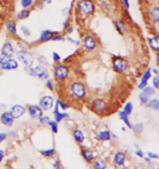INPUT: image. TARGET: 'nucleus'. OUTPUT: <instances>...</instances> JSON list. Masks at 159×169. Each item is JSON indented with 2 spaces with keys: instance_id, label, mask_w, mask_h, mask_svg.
<instances>
[{
  "instance_id": "1",
  "label": "nucleus",
  "mask_w": 159,
  "mask_h": 169,
  "mask_svg": "<svg viewBox=\"0 0 159 169\" xmlns=\"http://www.w3.org/2000/svg\"><path fill=\"white\" fill-rule=\"evenodd\" d=\"M70 91L73 95L78 99H82L86 95V90L85 85L79 81L73 82L70 86Z\"/></svg>"
},
{
  "instance_id": "2",
  "label": "nucleus",
  "mask_w": 159,
  "mask_h": 169,
  "mask_svg": "<svg viewBox=\"0 0 159 169\" xmlns=\"http://www.w3.org/2000/svg\"><path fill=\"white\" fill-rule=\"evenodd\" d=\"M17 57L18 60L27 68H31L33 66L34 58L31 53L27 50H21L18 52Z\"/></svg>"
},
{
  "instance_id": "3",
  "label": "nucleus",
  "mask_w": 159,
  "mask_h": 169,
  "mask_svg": "<svg viewBox=\"0 0 159 169\" xmlns=\"http://www.w3.org/2000/svg\"><path fill=\"white\" fill-rule=\"evenodd\" d=\"M77 6L80 13L85 15L92 14L95 11V5L91 0H80Z\"/></svg>"
},
{
  "instance_id": "4",
  "label": "nucleus",
  "mask_w": 159,
  "mask_h": 169,
  "mask_svg": "<svg viewBox=\"0 0 159 169\" xmlns=\"http://www.w3.org/2000/svg\"><path fill=\"white\" fill-rule=\"evenodd\" d=\"M108 108V104L106 102L101 98H96L92 101L91 109L98 113H102L104 112Z\"/></svg>"
},
{
  "instance_id": "5",
  "label": "nucleus",
  "mask_w": 159,
  "mask_h": 169,
  "mask_svg": "<svg viewBox=\"0 0 159 169\" xmlns=\"http://www.w3.org/2000/svg\"><path fill=\"white\" fill-rule=\"evenodd\" d=\"M127 61L123 58L116 57L113 59V68L118 73L124 72L127 68Z\"/></svg>"
},
{
  "instance_id": "6",
  "label": "nucleus",
  "mask_w": 159,
  "mask_h": 169,
  "mask_svg": "<svg viewBox=\"0 0 159 169\" xmlns=\"http://www.w3.org/2000/svg\"><path fill=\"white\" fill-rule=\"evenodd\" d=\"M54 74L55 78L60 81L66 79L69 74V70L67 66L64 65H59L55 66Z\"/></svg>"
},
{
  "instance_id": "7",
  "label": "nucleus",
  "mask_w": 159,
  "mask_h": 169,
  "mask_svg": "<svg viewBox=\"0 0 159 169\" xmlns=\"http://www.w3.org/2000/svg\"><path fill=\"white\" fill-rule=\"evenodd\" d=\"M54 98L51 95H45L41 98L39 102V107L42 110H49L54 106Z\"/></svg>"
},
{
  "instance_id": "8",
  "label": "nucleus",
  "mask_w": 159,
  "mask_h": 169,
  "mask_svg": "<svg viewBox=\"0 0 159 169\" xmlns=\"http://www.w3.org/2000/svg\"><path fill=\"white\" fill-rule=\"evenodd\" d=\"M2 60V69L5 70H13L18 68V63L16 60L11 58H0Z\"/></svg>"
},
{
  "instance_id": "9",
  "label": "nucleus",
  "mask_w": 159,
  "mask_h": 169,
  "mask_svg": "<svg viewBox=\"0 0 159 169\" xmlns=\"http://www.w3.org/2000/svg\"><path fill=\"white\" fill-rule=\"evenodd\" d=\"M14 48L12 44L10 42H7L4 44L2 49V58H11L14 55Z\"/></svg>"
},
{
  "instance_id": "10",
  "label": "nucleus",
  "mask_w": 159,
  "mask_h": 169,
  "mask_svg": "<svg viewBox=\"0 0 159 169\" xmlns=\"http://www.w3.org/2000/svg\"><path fill=\"white\" fill-rule=\"evenodd\" d=\"M33 71L34 76L38 77L42 81L47 80L49 78V74L47 70L41 65H37L34 68H33Z\"/></svg>"
},
{
  "instance_id": "11",
  "label": "nucleus",
  "mask_w": 159,
  "mask_h": 169,
  "mask_svg": "<svg viewBox=\"0 0 159 169\" xmlns=\"http://www.w3.org/2000/svg\"><path fill=\"white\" fill-rule=\"evenodd\" d=\"M11 114V115L13 116V117L16 119L20 118L21 116H22L26 112V108L19 104H16L13 105L11 108V110L10 112Z\"/></svg>"
},
{
  "instance_id": "12",
  "label": "nucleus",
  "mask_w": 159,
  "mask_h": 169,
  "mask_svg": "<svg viewBox=\"0 0 159 169\" xmlns=\"http://www.w3.org/2000/svg\"><path fill=\"white\" fill-rule=\"evenodd\" d=\"M151 76H152L151 68H148L147 70H145V71L143 74V75L140 79V81L138 84V88L139 89L142 90L145 87H147L148 81L150 79Z\"/></svg>"
},
{
  "instance_id": "13",
  "label": "nucleus",
  "mask_w": 159,
  "mask_h": 169,
  "mask_svg": "<svg viewBox=\"0 0 159 169\" xmlns=\"http://www.w3.org/2000/svg\"><path fill=\"white\" fill-rule=\"evenodd\" d=\"M126 159V155L124 152L117 151L114 155L113 162L117 167H122L124 165Z\"/></svg>"
},
{
  "instance_id": "14",
  "label": "nucleus",
  "mask_w": 159,
  "mask_h": 169,
  "mask_svg": "<svg viewBox=\"0 0 159 169\" xmlns=\"http://www.w3.org/2000/svg\"><path fill=\"white\" fill-rule=\"evenodd\" d=\"M83 45L88 50H93L96 47V42L91 36H85L83 38Z\"/></svg>"
},
{
  "instance_id": "15",
  "label": "nucleus",
  "mask_w": 159,
  "mask_h": 169,
  "mask_svg": "<svg viewBox=\"0 0 159 169\" xmlns=\"http://www.w3.org/2000/svg\"><path fill=\"white\" fill-rule=\"evenodd\" d=\"M53 113H54L55 121L57 123L60 122L62 120L66 118L68 116V113H67L66 112H60L59 111V104L57 102H55Z\"/></svg>"
},
{
  "instance_id": "16",
  "label": "nucleus",
  "mask_w": 159,
  "mask_h": 169,
  "mask_svg": "<svg viewBox=\"0 0 159 169\" xmlns=\"http://www.w3.org/2000/svg\"><path fill=\"white\" fill-rule=\"evenodd\" d=\"M29 113L32 118L39 119L42 116V110L39 106L31 105L29 108Z\"/></svg>"
},
{
  "instance_id": "17",
  "label": "nucleus",
  "mask_w": 159,
  "mask_h": 169,
  "mask_svg": "<svg viewBox=\"0 0 159 169\" xmlns=\"http://www.w3.org/2000/svg\"><path fill=\"white\" fill-rule=\"evenodd\" d=\"M2 123L7 126H11L14 121V118L11 115L10 112H5L1 115Z\"/></svg>"
},
{
  "instance_id": "18",
  "label": "nucleus",
  "mask_w": 159,
  "mask_h": 169,
  "mask_svg": "<svg viewBox=\"0 0 159 169\" xmlns=\"http://www.w3.org/2000/svg\"><path fill=\"white\" fill-rule=\"evenodd\" d=\"M81 154L86 162H91L95 159V155L91 150L88 148H83L81 150Z\"/></svg>"
},
{
  "instance_id": "19",
  "label": "nucleus",
  "mask_w": 159,
  "mask_h": 169,
  "mask_svg": "<svg viewBox=\"0 0 159 169\" xmlns=\"http://www.w3.org/2000/svg\"><path fill=\"white\" fill-rule=\"evenodd\" d=\"M98 139L102 142H107L111 139V133L109 130L103 129L98 132L97 135Z\"/></svg>"
},
{
  "instance_id": "20",
  "label": "nucleus",
  "mask_w": 159,
  "mask_h": 169,
  "mask_svg": "<svg viewBox=\"0 0 159 169\" xmlns=\"http://www.w3.org/2000/svg\"><path fill=\"white\" fill-rule=\"evenodd\" d=\"M72 134L75 141L77 142L79 144H82L84 142L85 140V136L82 130L79 129H75L73 131Z\"/></svg>"
},
{
  "instance_id": "21",
  "label": "nucleus",
  "mask_w": 159,
  "mask_h": 169,
  "mask_svg": "<svg viewBox=\"0 0 159 169\" xmlns=\"http://www.w3.org/2000/svg\"><path fill=\"white\" fill-rule=\"evenodd\" d=\"M54 36H55V34L52 31H49V30L44 31L40 36L39 40L41 42H47V41H49L51 40H52Z\"/></svg>"
},
{
  "instance_id": "22",
  "label": "nucleus",
  "mask_w": 159,
  "mask_h": 169,
  "mask_svg": "<svg viewBox=\"0 0 159 169\" xmlns=\"http://www.w3.org/2000/svg\"><path fill=\"white\" fill-rule=\"evenodd\" d=\"M118 115L119 117L120 118L121 120H122L123 121V123L125 124V125L129 129H132V125L130 123V121L129 120V115L127 114H126L124 112H123L122 110L119 111L118 113Z\"/></svg>"
},
{
  "instance_id": "23",
  "label": "nucleus",
  "mask_w": 159,
  "mask_h": 169,
  "mask_svg": "<svg viewBox=\"0 0 159 169\" xmlns=\"http://www.w3.org/2000/svg\"><path fill=\"white\" fill-rule=\"evenodd\" d=\"M148 45L150 47L155 51H159V36H153L149 39Z\"/></svg>"
},
{
  "instance_id": "24",
  "label": "nucleus",
  "mask_w": 159,
  "mask_h": 169,
  "mask_svg": "<svg viewBox=\"0 0 159 169\" xmlns=\"http://www.w3.org/2000/svg\"><path fill=\"white\" fill-rule=\"evenodd\" d=\"M93 166L94 169H106L107 167V163L103 158H98L94 161Z\"/></svg>"
},
{
  "instance_id": "25",
  "label": "nucleus",
  "mask_w": 159,
  "mask_h": 169,
  "mask_svg": "<svg viewBox=\"0 0 159 169\" xmlns=\"http://www.w3.org/2000/svg\"><path fill=\"white\" fill-rule=\"evenodd\" d=\"M7 30L11 34H16V23L13 20H10L8 21L6 24Z\"/></svg>"
},
{
  "instance_id": "26",
  "label": "nucleus",
  "mask_w": 159,
  "mask_h": 169,
  "mask_svg": "<svg viewBox=\"0 0 159 169\" xmlns=\"http://www.w3.org/2000/svg\"><path fill=\"white\" fill-rule=\"evenodd\" d=\"M150 17L153 21L159 23V6H155L151 10Z\"/></svg>"
},
{
  "instance_id": "27",
  "label": "nucleus",
  "mask_w": 159,
  "mask_h": 169,
  "mask_svg": "<svg viewBox=\"0 0 159 169\" xmlns=\"http://www.w3.org/2000/svg\"><path fill=\"white\" fill-rule=\"evenodd\" d=\"M148 107L152 108L155 111L159 110V100L157 99H152L149 100L147 104Z\"/></svg>"
},
{
  "instance_id": "28",
  "label": "nucleus",
  "mask_w": 159,
  "mask_h": 169,
  "mask_svg": "<svg viewBox=\"0 0 159 169\" xmlns=\"http://www.w3.org/2000/svg\"><path fill=\"white\" fill-rule=\"evenodd\" d=\"M155 92V89L151 86H147L144 89H142V91L141 92L142 94L146 95L148 97H150L151 95L154 94Z\"/></svg>"
},
{
  "instance_id": "29",
  "label": "nucleus",
  "mask_w": 159,
  "mask_h": 169,
  "mask_svg": "<svg viewBox=\"0 0 159 169\" xmlns=\"http://www.w3.org/2000/svg\"><path fill=\"white\" fill-rule=\"evenodd\" d=\"M30 15V11L28 10H23L19 12L17 15V18L20 20H23L27 19Z\"/></svg>"
},
{
  "instance_id": "30",
  "label": "nucleus",
  "mask_w": 159,
  "mask_h": 169,
  "mask_svg": "<svg viewBox=\"0 0 159 169\" xmlns=\"http://www.w3.org/2000/svg\"><path fill=\"white\" fill-rule=\"evenodd\" d=\"M132 110H133V104L131 102H128L125 104L122 111L124 112L128 115H129L132 113Z\"/></svg>"
},
{
  "instance_id": "31",
  "label": "nucleus",
  "mask_w": 159,
  "mask_h": 169,
  "mask_svg": "<svg viewBox=\"0 0 159 169\" xmlns=\"http://www.w3.org/2000/svg\"><path fill=\"white\" fill-rule=\"evenodd\" d=\"M132 129L134 130V131L135 133L140 134L144 130V126L143 124L141 123H137L135 124L134 125H132Z\"/></svg>"
},
{
  "instance_id": "32",
  "label": "nucleus",
  "mask_w": 159,
  "mask_h": 169,
  "mask_svg": "<svg viewBox=\"0 0 159 169\" xmlns=\"http://www.w3.org/2000/svg\"><path fill=\"white\" fill-rule=\"evenodd\" d=\"M55 152V149H45V150H42L41 151V154L45 156V157H52L54 155Z\"/></svg>"
},
{
  "instance_id": "33",
  "label": "nucleus",
  "mask_w": 159,
  "mask_h": 169,
  "mask_svg": "<svg viewBox=\"0 0 159 169\" xmlns=\"http://www.w3.org/2000/svg\"><path fill=\"white\" fill-rule=\"evenodd\" d=\"M115 26H116V28L117 31L119 33H121V34L123 33V31L125 29V26H124V23H122L120 21H117L115 23Z\"/></svg>"
},
{
  "instance_id": "34",
  "label": "nucleus",
  "mask_w": 159,
  "mask_h": 169,
  "mask_svg": "<svg viewBox=\"0 0 159 169\" xmlns=\"http://www.w3.org/2000/svg\"><path fill=\"white\" fill-rule=\"evenodd\" d=\"M48 125L51 126V129H52V131L53 133H58V125H57V122H56L55 121L51 120L49 122Z\"/></svg>"
},
{
  "instance_id": "35",
  "label": "nucleus",
  "mask_w": 159,
  "mask_h": 169,
  "mask_svg": "<svg viewBox=\"0 0 159 169\" xmlns=\"http://www.w3.org/2000/svg\"><path fill=\"white\" fill-rule=\"evenodd\" d=\"M152 84L153 87L155 89H159V76L158 75H155V76H153L152 79Z\"/></svg>"
},
{
  "instance_id": "36",
  "label": "nucleus",
  "mask_w": 159,
  "mask_h": 169,
  "mask_svg": "<svg viewBox=\"0 0 159 169\" xmlns=\"http://www.w3.org/2000/svg\"><path fill=\"white\" fill-rule=\"evenodd\" d=\"M139 100L140 102L142 104H146L148 103V100H149V97H147L146 95H144L143 94H142L140 92V94H139Z\"/></svg>"
},
{
  "instance_id": "37",
  "label": "nucleus",
  "mask_w": 159,
  "mask_h": 169,
  "mask_svg": "<svg viewBox=\"0 0 159 169\" xmlns=\"http://www.w3.org/2000/svg\"><path fill=\"white\" fill-rule=\"evenodd\" d=\"M33 2V0H21V6L24 8H28L30 6Z\"/></svg>"
},
{
  "instance_id": "38",
  "label": "nucleus",
  "mask_w": 159,
  "mask_h": 169,
  "mask_svg": "<svg viewBox=\"0 0 159 169\" xmlns=\"http://www.w3.org/2000/svg\"><path fill=\"white\" fill-rule=\"evenodd\" d=\"M58 104H59V108H60L61 109H62L63 110H67L68 108V105L64 102H62V100H57L56 101Z\"/></svg>"
},
{
  "instance_id": "39",
  "label": "nucleus",
  "mask_w": 159,
  "mask_h": 169,
  "mask_svg": "<svg viewBox=\"0 0 159 169\" xmlns=\"http://www.w3.org/2000/svg\"><path fill=\"white\" fill-rule=\"evenodd\" d=\"M147 157H148L151 160L152 159L157 160V159L159 158V155L157 153L153 152H148Z\"/></svg>"
},
{
  "instance_id": "40",
  "label": "nucleus",
  "mask_w": 159,
  "mask_h": 169,
  "mask_svg": "<svg viewBox=\"0 0 159 169\" xmlns=\"http://www.w3.org/2000/svg\"><path fill=\"white\" fill-rule=\"evenodd\" d=\"M39 120H40V122L42 123V124H44V125H48L49 122L51 121V119L49 116H42L41 118H39Z\"/></svg>"
},
{
  "instance_id": "41",
  "label": "nucleus",
  "mask_w": 159,
  "mask_h": 169,
  "mask_svg": "<svg viewBox=\"0 0 159 169\" xmlns=\"http://www.w3.org/2000/svg\"><path fill=\"white\" fill-rule=\"evenodd\" d=\"M52 59H53V61L54 62L57 63V62H59L61 58H60V56L59 55V54L58 53L54 52L52 53Z\"/></svg>"
},
{
  "instance_id": "42",
  "label": "nucleus",
  "mask_w": 159,
  "mask_h": 169,
  "mask_svg": "<svg viewBox=\"0 0 159 169\" xmlns=\"http://www.w3.org/2000/svg\"><path fill=\"white\" fill-rule=\"evenodd\" d=\"M21 31L23 32V34L26 36H29L30 35V33H31L29 29L26 26H22L21 27Z\"/></svg>"
},
{
  "instance_id": "43",
  "label": "nucleus",
  "mask_w": 159,
  "mask_h": 169,
  "mask_svg": "<svg viewBox=\"0 0 159 169\" xmlns=\"http://www.w3.org/2000/svg\"><path fill=\"white\" fill-rule=\"evenodd\" d=\"M135 154L137 157H140V158H143V157H144V152H143L142 150H141V149H137L135 150Z\"/></svg>"
},
{
  "instance_id": "44",
  "label": "nucleus",
  "mask_w": 159,
  "mask_h": 169,
  "mask_svg": "<svg viewBox=\"0 0 159 169\" xmlns=\"http://www.w3.org/2000/svg\"><path fill=\"white\" fill-rule=\"evenodd\" d=\"M46 86L47 87L51 90V91H54V84H53V82L51 80H47V82H46Z\"/></svg>"
},
{
  "instance_id": "45",
  "label": "nucleus",
  "mask_w": 159,
  "mask_h": 169,
  "mask_svg": "<svg viewBox=\"0 0 159 169\" xmlns=\"http://www.w3.org/2000/svg\"><path fill=\"white\" fill-rule=\"evenodd\" d=\"M52 40H55V41H64V40H65V39L62 36L57 35V36H54Z\"/></svg>"
},
{
  "instance_id": "46",
  "label": "nucleus",
  "mask_w": 159,
  "mask_h": 169,
  "mask_svg": "<svg viewBox=\"0 0 159 169\" xmlns=\"http://www.w3.org/2000/svg\"><path fill=\"white\" fill-rule=\"evenodd\" d=\"M67 40H68L70 43L73 44H75V45H79L80 44V42L78 40H74V39H72V38H70V37H68V38H67Z\"/></svg>"
},
{
  "instance_id": "47",
  "label": "nucleus",
  "mask_w": 159,
  "mask_h": 169,
  "mask_svg": "<svg viewBox=\"0 0 159 169\" xmlns=\"http://www.w3.org/2000/svg\"><path fill=\"white\" fill-rule=\"evenodd\" d=\"M54 169H60V164L58 160H55L53 163Z\"/></svg>"
},
{
  "instance_id": "48",
  "label": "nucleus",
  "mask_w": 159,
  "mask_h": 169,
  "mask_svg": "<svg viewBox=\"0 0 159 169\" xmlns=\"http://www.w3.org/2000/svg\"><path fill=\"white\" fill-rule=\"evenodd\" d=\"M7 138V134L3 133H0V142H3Z\"/></svg>"
},
{
  "instance_id": "49",
  "label": "nucleus",
  "mask_w": 159,
  "mask_h": 169,
  "mask_svg": "<svg viewBox=\"0 0 159 169\" xmlns=\"http://www.w3.org/2000/svg\"><path fill=\"white\" fill-rule=\"evenodd\" d=\"M122 2L126 8L128 9L129 8V0H122Z\"/></svg>"
},
{
  "instance_id": "50",
  "label": "nucleus",
  "mask_w": 159,
  "mask_h": 169,
  "mask_svg": "<svg viewBox=\"0 0 159 169\" xmlns=\"http://www.w3.org/2000/svg\"><path fill=\"white\" fill-rule=\"evenodd\" d=\"M4 157V151L3 150H0V162H1Z\"/></svg>"
},
{
  "instance_id": "51",
  "label": "nucleus",
  "mask_w": 159,
  "mask_h": 169,
  "mask_svg": "<svg viewBox=\"0 0 159 169\" xmlns=\"http://www.w3.org/2000/svg\"><path fill=\"white\" fill-rule=\"evenodd\" d=\"M151 71H152V73L155 74V75H158V71L157 69H155V68L151 69Z\"/></svg>"
},
{
  "instance_id": "52",
  "label": "nucleus",
  "mask_w": 159,
  "mask_h": 169,
  "mask_svg": "<svg viewBox=\"0 0 159 169\" xmlns=\"http://www.w3.org/2000/svg\"><path fill=\"white\" fill-rule=\"evenodd\" d=\"M144 160H145V161L146 162H148V163H149V162H151V159H150L148 157H145V158H144Z\"/></svg>"
},
{
  "instance_id": "53",
  "label": "nucleus",
  "mask_w": 159,
  "mask_h": 169,
  "mask_svg": "<svg viewBox=\"0 0 159 169\" xmlns=\"http://www.w3.org/2000/svg\"><path fill=\"white\" fill-rule=\"evenodd\" d=\"M43 1L47 2V3H51L52 2V0H43Z\"/></svg>"
},
{
  "instance_id": "54",
  "label": "nucleus",
  "mask_w": 159,
  "mask_h": 169,
  "mask_svg": "<svg viewBox=\"0 0 159 169\" xmlns=\"http://www.w3.org/2000/svg\"><path fill=\"white\" fill-rule=\"evenodd\" d=\"M126 129V128L125 126H122V127H121V130H122V131H125Z\"/></svg>"
},
{
  "instance_id": "55",
  "label": "nucleus",
  "mask_w": 159,
  "mask_h": 169,
  "mask_svg": "<svg viewBox=\"0 0 159 169\" xmlns=\"http://www.w3.org/2000/svg\"><path fill=\"white\" fill-rule=\"evenodd\" d=\"M2 69V60L0 59V70Z\"/></svg>"
},
{
  "instance_id": "56",
  "label": "nucleus",
  "mask_w": 159,
  "mask_h": 169,
  "mask_svg": "<svg viewBox=\"0 0 159 169\" xmlns=\"http://www.w3.org/2000/svg\"><path fill=\"white\" fill-rule=\"evenodd\" d=\"M122 169H128L127 168H126V167H124V168H122Z\"/></svg>"
}]
</instances>
